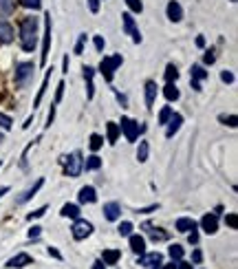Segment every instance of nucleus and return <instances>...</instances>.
Instances as JSON below:
<instances>
[{
	"label": "nucleus",
	"mask_w": 238,
	"mask_h": 269,
	"mask_svg": "<svg viewBox=\"0 0 238 269\" xmlns=\"http://www.w3.org/2000/svg\"><path fill=\"white\" fill-rule=\"evenodd\" d=\"M38 27L40 20L35 16H24L20 20V47L27 53H31L35 44H38Z\"/></svg>",
	"instance_id": "1"
},
{
	"label": "nucleus",
	"mask_w": 238,
	"mask_h": 269,
	"mask_svg": "<svg viewBox=\"0 0 238 269\" xmlns=\"http://www.w3.org/2000/svg\"><path fill=\"white\" fill-rule=\"evenodd\" d=\"M121 62H124V58H121V53H115V55H104L102 62H99V73H102V78L106 82H113L115 78V71L121 67Z\"/></svg>",
	"instance_id": "2"
},
{
	"label": "nucleus",
	"mask_w": 238,
	"mask_h": 269,
	"mask_svg": "<svg viewBox=\"0 0 238 269\" xmlns=\"http://www.w3.org/2000/svg\"><path fill=\"white\" fill-rule=\"evenodd\" d=\"M117 126H119V133L124 135L126 141H130V144L139 139V133H144L146 130V126H139L135 119H130V117H121V121Z\"/></svg>",
	"instance_id": "3"
},
{
	"label": "nucleus",
	"mask_w": 238,
	"mask_h": 269,
	"mask_svg": "<svg viewBox=\"0 0 238 269\" xmlns=\"http://www.w3.org/2000/svg\"><path fill=\"white\" fill-rule=\"evenodd\" d=\"M84 170V157L79 150L71 152V155L67 157V166H64V175L71 177V179H75V177H79Z\"/></svg>",
	"instance_id": "4"
},
{
	"label": "nucleus",
	"mask_w": 238,
	"mask_h": 269,
	"mask_svg": "<svg viewBox=\"0 0 238 269\" xmlns=\"http://www.w3.org/2000/svg\"><path fill=\"white\" fill-rule=\"evenodd\" d=\"M49 53H51V13H44V33H42V53H40V64H47Z\"/></svg>",
	"instance_id": "5"
},
{
	"label": "nucleus",
	"mask_w": 238,
	"mask_h": 269,
	"mask_svg": "<svg viewBox=\"0 0 238 269\" xmlns=\"http://www.w3.org/2000/svg\"><path fill=\"white\" fill-rule=\"evenodd\" d=\"M35 73V64L33 62H20L16 64V86H27L29 80Z\"/></svg>",
	"instance_id": "6"
},
{
	"label": "nucleus",
	"mask_w": 238,
	"mask_h": 269,
	"mask_svg": "<svg viewBox=\"0 0 238 269\" xmlns=\"http://www.w3.org/2000/svg\"><path fill=\"white\" fill-rule=\"evenodd\" d=\"M71 234H73L75 241H84L93 234V223L86 221V219H75L73 227H71Z\"/></svg>",
	"instance_id": "7"
},
{
	"label": "nucleus",
	"mask_w": 238,
	"mask_h": 269,
	"mask_svg": "<svg viewBox=\"0 0 238 269\" xmlns=\"http://www.w3.org/2000/svg\"><path fill=\"white\" fill-rule=\"evenodd\" d=\"M121 24H124L126 35H130L135 44H141V33H139V29H137V22H135L133 13H130V11L121 13Z\"/></svg>",
	"instance_id": "8"
},
{
	"label": "nucleus",
	"mask_w": 238,
	"mask_h": 269,
	"mask_svg": "<svg viewBox=\"0 0 238 269\" xmlns=\"http://www.w3.org/2000/svg\"><path fill=\"white\" fill-rule=\"evenodd\" d=\"M161 261H163V256H161L159 252H153V254H141L139 261H137V265H144L148 269H157L161 265Z\"/></svg>",
	"instance_id": "9"
},
{
	"label": "nucleus",
	"mask_w": 238,
	"mask_h": 269,
	"mask_svg": "<svg viewBox=\"0 0 238 269\" xmlns=\"http://www.w3.org/2000/svg\"><path fill=\"white\" fill-rule=\"evenodd\" d=\"M31 263H33V258L29 256L27 252H20V254H16L13 258H9L7 265H4V267H9V269H22V267L31 265Z\"/></svg>",
	"instance_id": "10"
},
{
	"label": "nucleus",
	"mask_w": 238,
	"mask_h": 269,
	"mask_svg": "<svg viewBox=\"0 0 238 269\" xmlns=\"http://www.w3.org/2000/svg\"><path fill=\"white\" fill-rule=\"evenodd\" d=\"M165 16L170 22H181L183 20V7L179 4V0H170L168 7H165Z\"/></svg>",
	"instance_id": "11"
},
{
	"label": "nucleus",
	"mask_w": 238,
	"mask_h": 269,
	"mask_svg": "<svg viewBox=\"0 0 238 269\" xmlns=\"http://www.w3.org/2000/svg\"><path fill=\"white\" fill-rule=\"evenodd\" d=\"M165 126H168V128H165V137L172 139V137L181 130V126H183V115H181V113H172V117H170V121Z\"/></svg>",
	"instance_id": "12"
},
{
	"label": "nucleus",
	"mask_w": 238,
	"mask_h": 269,
	"mask_svg": "<svg viewBox=\"0 0 238 269\" xmlns=\"http://www.w3.org/2000/svg\"><path fill=\"white\" fill-rule=\"evenodd\" d=\"M42 185H44V179H42V177H40V179L35 181V183H33L31 187H29V190H24L22 194L18 196V199H16V203H18V205H24V203H27V201H31L33 196L38 194V190H40V187H42Z\"/></svg>",
	"instance_id": "13"
},
{
	"label": "nucleus",
	"mask_w": 238,
	"mask_h": 269,
	"mask_svg": "<svg viewBox=\"0 0 238 269\" xmlns=\"http://www.w3.org/2000/svg\"><path fill=\"white\" fill-rule=\"evenodd\" d=\"M157 89H159V86H157L155 80H148V82H146V86H144V90H146V108H148V110H153V108H155Z\"/></svg>",
	"instance_id": "14"
},
{
	"label": "nucleus",
	"mask_w": 238,
	"mask_h": 269,
	"mask_svg": "<svg viewBox=\"0 0 238 269\" xmlns=\"http://www.w3.org/2000/svg\"><path fill=\"white\" fill-rule=\"evenodd\" d=\"M201 227H203L205 234H216V232H219V216L205 214L203 219H201Z\"/></svg>",
	"instance_id": "15"
},
{
	"label": "nucleus",
	"mask_w": 238,
	"mask_h": 269,
	"mask_svg": "<svg viewBox=\"0 0 238 269\" xmlns=\"http://www.w3.org/2000/svg\"><path fill=\"white\" fill-rule=\"evenodd\" d=\"M104 216H106V221H119V216H121V205H119L117 201L104 203Z\"/></svg>",
	"instance_id": "16"
},
{
	"label": "nucleus",
	"mask_w": 238,
	"mask_h": 269,
	"mask_svg": "<svg viewBox=\"0 0 238 269\" xmlns=\"http://www.w3.org/2000/svg\"><path fill=\"white\" fill-rule=\"evenodd\" d=\"M13 42V27L7 20H0V44Z\"/></svg>",
	"instance_id": "17"
},
{
	"label": "nucleus",
	"mask_w": 238,
	"mask_h": 269,
	"mask_svg": "<svg viewBox=\"0 0 238 269\" xmlns=\"http://www.w3.org/2000/svg\"><path fill=\"white\" fill-rule=\"evenodd\" d=\"M51 71H53V69H49L47 73H44L42 86H40V89H38V95H35V99H33V110L38 108L40 104H42V97H44V93H47V89H49V80H51Z\"/></svg>",
	"instance_id": "18"
},
{
	"label": "nucleus",
	"mask_w": 238,
	"mask_h": 269,
	"mask_svg": "<svg viewBox=\"0 0 238 269\" xmlns=\"http://www.w3.org/2000/svg\"><path fill=\"white\" fill-rule=\"evenodd\" d=\"M78 201L79 203H95L97 201V192H95V187L93 185H84L82 190H79V194H78Z\"/></svg>",
	"instance_id": "19"
},
{
	"label": "nucleus",
	"mask_w": 238,
	"mask_h": 269,
	"mask_svg": "<svg viewBox=\"0 0 238 269\" xmlns=\"http://www.w3.org/2000/svg\"><path fill=\"white\" fill-rule=\"evenodd\" d=\"M119 126L115 124V121H106V141H108L110 146H115L117 144V139H119Z\"/></svg>",
	"instance_id": "20"
},
{
	"label": "nucleus",
	"mask_w": 238,
	"mask_h": 269,
	"mask_svg": "<svg viewBox=\"0 0 238 269\" xmlns=\"http://www.w3.org/2000/svg\"><path fill=\"white\" fill-rule=\"evenodd\" d=\"M176 232H183V234H187V232L196 230V221L190 219V216H181V219H176Z\"/></svg>",
	"instance_id": "21"
},
{
	"label": "nucleus",
	"mask_w": 238,
	"mask_h": 269,
	"mask_svg": "<svg viewBox=\"0 0 238 269\" xmlns=\"http://www.w3.org/2000/svg\"><path fill=\"white\" fill-rule=\"evenodd\" d=\"M144 230L148 232L150 238H153L155 243H157V241H168V238H170L168 232H163V230H161V227H153V225H150V223H146V225H144Z\"/></svg>",
	"instance_id": "22"
},
{
	"label": "nucleus",
	"mask_w": 238,
	"mask_h": 269,
	"mask_svg": "<svg viewBox=\"0 0 238 269\" xmlns=\"http://www.w3.org/2000/svg\"><path fill=\"white\" fill-rule=\"evenodd\" d=\"M130 250H133L135 254H146V238L144 236H139V234H130Z\"/></svg>",
	"instance_id": "23"
},
{
	"label": "nucleus",
	"mask_w": 238,
	"mask_h": 269,
	"mask_svg": "<svg viewBox=\"0 0 238 269\" xmlns=\"http://www.w3.org/2000/svg\"><path fill=\"white\" fill-rule=\"evenodd\" d=\"M119 258H121L119 250H104V254H102V261H104L106 267H108V265H117Z\"/></svg>",
	"instance_id": "24"
},
{
	"label": "nucleus",
	"mask_w": 238,
	"mask_h": 269,
	"mask_svg": "<svg viewBox=\"0 0 238 269\" xmlns=\"http://www.w3.org/2000/svg\"><path fill=\"white\" fill-rule=\"evenodd\" d=\"M163 97L168 99V101H176V99L181 97V93H179V89H176L174 82H165V86H163Z\"/></svg>",
	"instance_id": "25"
},
{
	"label": "nucleus",
	"mask_w": 238,
	"mask_h": 269,
	"mask_svg": "<svg viewBox=\"0 0 238 269\" xmlns=\"http://www.w3.org/2000/svg\"><path fill=\"white\" fill-rule=\"evenodd\" d=\"M60 214H62L64 219H79V205H75V203H67V205H62Z\"/></svg>",
	"instance_id": "26"
},
{
	"label": "nucleus",
	"mask_w": 238,
	"mask_h": 269,
	"mask_svg": "<svg viewBox=\"0 0 238 269\" xmlns=\"http://www.w3.org/2000/svg\"><path fill=\"white\" fill-rule=\"evenodd\" d=\"M148 155H150V144L146 139H141L139 148H137V161H139V164H146V161H148Z\"/></svg>",
	"instance_id": "27"
},
{
	"label": "nucleus",
	"mask_w": 238,
	"mask_h": 269,
	"mask_svg": "<svg viewBox=\"0 0 238 269\" xmlns=\"http://www.w3.org/2000/svg\"><path fill=\"white\" fill-rule=\"evenodd\" d=\"M207 75H210V73H207L201 64H194V67L190 69V78L194 80V82H203V80H207Z\"/></svg>",
	"instance_id": "28"
},
{
	"label": "nucleus",
	"mask_w": 238,
	"mask_h": 269,
	"mask_svg": "<svg viewBox=\"0 0 238 269\" xmlns=\"http://www.w3.org/2000/svg\"><path fill=\"white\" fill-rule=\"evenodd\" d=\"M84 168L86 170H99L102 168V159H99V155H90L88 159H84Z\"/></svg>",
	"instance_id": "29"
},
{
	"label": "nucleus",
	"mask_w": 238,
	"mask_h": 269,
	"mask_svg": "<svg viewBox=\"0 0 238 269\" xmlns=\"http://www.w3.org/2000/svg\"><path fill=\"white\" fill-rule=\"evenodd\" d=\"M168 254H170V258H172V263H179L181 258L185 256V250H183V247H181V245H176V243H174V245H170Z\"/></svg>",
	"instance_id": "30"
},
{
	"label": "nucleus",
	"mask_w": 238,
	"mask_h": 269,
	"mask_svg": "<svg viewBox=\"0 0 238 269\" xmlns=\"http://www.w3.org/2000/svg\"><path fill=\"white\" fill-rule=\"evenodd\" d=\"M172 113H174V110H172V106H163V108L159 110V126L168 124L170 117H172Z\"/></svg>",
	"instance_id": "31"
},
{
	"label": "nucleus",
	"mask_w": 238,
	"mask_h": 269,
	"mask_svg": "<svg viewBox=\"0 0 238 269\" xmlns=\"http://www.w3.org/2000/svg\"><path fill=\"white\" fill-rule=\"evenodd\" d=\"M88 146H90V150H93V152H97V150L104 146V137H102V135H97V133H93V135H90Z\"/></svg>",
	"instance_id": "32"
},
{
	"label": "nucleus",
	"mask_w": 238,
	"mask_h": 269,
	"mask_svg": "<svg viewBox=\"0 0 238 269\" xmlns=\"http://www.w3.org/2000/svg\"><path fill=\"white\" fill-rule=\"evenodd\" d=\"M179 80V69L174 64H168L165 67V82H176Z\"/></svg>",
	"instance_id": "33"
},
{
	"label": "nucleus",
	"mask_w": 238,
	"mask_h": 269,
	"mask_svg": "<svg viewBox=\"0 0 238 269\" xmlns=\"http://www.w3.org/2000/svg\"><path fill=\"white\" fill-rule=\"evenodd\" d=\"M133 230H135V225H133L130 221H121L119 227H117L119 236H130V234H133Z\"/></svg>",
	"instance_id": "34"
},
{
	"label": "nucleus",
	"mask_w": 238,
	"mask_h": 269,
	"mask_svg": "<svg viewBox=\"0 0 238 269\" xmlns=\"http://www.w3.org/2000/svg\"><path fill=\"white\" fill-rule=\"evenodd\" d=\"M0 13H2V16H11L13 13V0H0Z\"/></svg>",
	"instance_id": "35"
},
{
	"label": "nucleus",
	"mask_w": 238,
	"mask_h": 269,
	"mask_svg": "<svg viewBox=\"0 0 238 269\" xmlns=\"http://www.w3.org/2000/svg\"><path fill=\"white\" fill-rule=\"evenodd\" d=\"M20 4H22L24 9H33V11H38V9H42V0H18Z\"/></svg>",
	"instance_id": "36"
},
{
	"label": "nucleus",
	"mask_w": 238,
	"mask_h": 269,
	"mask_svg": "<svg viewBox=\"0 0 238 269\" xmlns=\"http://www.w3.org/2000/svg\"><path fill=\"white\" fill-rule=\"evenodd\" d=\"M126 4H128L130 13H141L144 11V2H141V0H126Z\"/></svg>",
	"instance_id": "37"
},
{
	"label": "nucleus",
	"mask_w": 238,
	"mask_h": 269,
	"mask_svg": "<svg viewBox=\"0 0 238 269\" xmlns=\"http://www.w3.org/2000/svg\"><path fill=\"white\" fill-rule=\"evenodd\" d=\"M219 119L225 126H230V128H236V126H238V117H236V115H221Z\"/></svg>",
	"instance_id": "38"
},
{
	"label": "nucleus",
	"mask_w": 238,
	"mask_h": 269,
	"mask_svg": "<svg viewBox=\"0 0 238 269\" xmlns=\"http://www.w3.org/2000/svg\"><path fill=\"white\" fill-rule=\"evenodd\" d=\"M47 210H49V207H47V205H42V207H38V210H35V212H29V214H27V221L40 219V216H44V214H47Z\"/></svg>",
	"instance_id": "39"
},
{
	"label": "nucleus",
	"mask_w": 238,
	"mask_h": 269,
	"mask_svg": "<svg viewBox=\"0 0 238 269\" xmlns=\"http://www.w3.org/2000/svg\"><path fill=\"white\" fill-rule=\"evenodd\" d=\"M84 47H86V33H79L78 42H75V53L82 55V53H84Z\"/></svg>",
	"instance_id": "40"
},
{
	"label": "nucleus",
	"mask_w": 238,
	"mask_h": 269,
	"mask_svg": "<svg viewBox=\"0 0 238 269\" xmlns=\"http://www.w3.org/2000/svg\"><path fill=\"white\" fill-rule=\"evenodd\" d=\"M11 117H9V115H4V113H0V128L2 130H11Z\"/></svg>",
	"instance_id": "41"
},
{
	"label": "nucleus",
	"mask_w": 238,
	"mask_h": 269,
	"mask_svg": "<svg viewBox=\"0 0 238 269\" xmlns=\"http://www.w3.org/2000/svg\"><path fill=\"white\" fill-rule=\"evenodd\" d=\"M225 223H227V227H230V230H238V216L234 214V212L225 216Z\"/></svg>",
	"instance_id": "42"
},
{
	"label": "nucleus",
	"mask_w": 238,
	"mask_h": 269,
	"mask_svg": "<svg viewBox=\"0 0 238 269\" xmlns=\"http://www.w3.org/2000/svg\"><path fill=\"white\" fill-rule=\"evenodd\" d=\"M64 89H67V84H64V82H60V84H58V89H55V101H53V104H60V101H62Z\"/></svg>",
	"instance_id": "43"
},
{
	"label": "nucleus",
	"mask_w": 238,
	"mask_h": 269,
	"mask_svg": "<svg viewBox=\"0 0 238 269\" xmlns=\"http://www.w3.org/2000/svg\"><path fill=\"white\" fill-rule=\"evenodd\" d=\"M93 44H95V49H97L99 53H102L104 47H106V40L102 38V35H95V38H93Z\"/></svg>",
	"instance_id": "44"
},
{
	"label": "nucleus",
	"mask_w": 238,
	"mask_h": 269,
	"mask_svg": "<svg viewBox=\"0 0 238 269\" xmlns=\"http://www.w3.org/2000/svg\"><path fill=\"white\" fill-rule=\"evenodd\" d=\"M221 80H223L225 84H232L236 78H234V73H232V71H221Z\"/></svg>",
	"instance_id": "45"
},
{
	"label": "nucleus",
	"mask_w": 238,
	"mask_h": 269,
	"mask_svg": "<svg viewBox=\"0 0 238 269\" xmlns=\"http://www.w3.org/2000/svg\"><path fill=\"white\" fill-rule=\"evenodd\" d=\"M187 243H190V245H196V243H199V232L196 230L187 232Z\"/></svg>",
	"instance_id": "46"
},
{
	"label": "nucleus",
	"mask_w": 238,
	"mask_h": 269,
	"mask_svg": "<svg viewBox=\"0 0 238 269\" xmlns=\"http://www.w3.org/2000/svg\"><path fill=\"white\" fill-rule=\"evenodd\" d=\"M53 119H55V104L51 106V110H49V115H47V124H44V128H51Z\"/></svg>",
	"instance_id": "47"
},
{
	"label": "nucleus",
	"mask_w": 238,
	"mask_h": 269,
	"mask_svg": "<svg viewBox=\"0 0 238 269\" xmlns=\"http://www.w3.org/2000/svg\"><path fill=\"white\" fill-rule=\"evenodd\" d=\"M47 252H49V256H51V258H55V261H62V254H60L58 252V247H47Z\"/></svg>",
	"instance_id": "48"
},
{
	"label": "nucleus",
	"mask_w": 238,
	"mask_h": 269,
	"mask_svg": "<svg viewBox=\"0 0 238 269\" xmlns=\"http://www.w3.org/2000/svg\"><path fill=\"white\" fill-rule=\"evenodd\" d=\"M214 62H216L214 51H207V53L203 55V64H214Z\"/></svg>",
	"instance_id": "49"
},
{
	"label": "nucleus",
	"mask_w": 238,
	"mask_h": 269,
	"mask_svg": "<svg viewBox=\"0 0 238 269\" xmlns=\"http://www.w3.org/2000/svg\"><path fill=\"white\" fill-rule=\"evenodd\" d=\"M157 207H159V203H155V205H148V207H141V210H137V214H150V212H155Z\"/></svg>",
	"instance_id": "50"
},
{
	"label": "nucleus",
	"mask_w": 238,
	"mask_h": 269,
	"mask_svg": "<svg viewBox=\"0 0 238 269\" xmlns=\"http://www.w3.org/2000/svg\"><path fill=\"white\" fill-rule=\"evenodd\" d=\"M40 234H42V227L40 225H33L31 230H29V238H38Z\"/></svg>",
	"instance_id": "51"
},
{
	"label": "nucleus",
	"mask_w": 238,
	"mask_h": 269,
	"mask_svg": "<svg viewBox=\"0 0 238 269\" xmlns=\"http://www.w3.org/2000/svg\"><path fill=\"white\" fill-rule=\"evenodd\" d=\"M88 9H90V13H97L99 11V0H88Z\"/></svg>",
	"instance_id": "52"
},
{
	"label": "nucleus",
	"mask_w": 238,
	"mask_h": 269,
	"mask_svg": "<svg viewBox=\"0 0 238 269\" xmlns=\"http://www.w3.org/2000/svg\"><path fill=\"white\" fill-rule=\"evenodd\" d=\"M176 269H194V267H192V265H190V263H185V261H183V258H181V261H179V263H176Z\"/></svg>",
	"instance_id": "53"
},
{
	"label": "nucleus",
	"mask_w": 238,
	"mask_h": 269,
	"mask_svg": "<svg viewBox=\"0 0 238 269\" xmlns=\"http://www.w3.org/2000/svg\"><path fill=\"white\" fill-rule=\"evenodd\" d=\"M192 261H194V263L203 261V254H201V250H194V254H192Z\"/></svg>",
	"instance_id": "54"
},
{
	"label": "nucleus",
	"mask_w": 238,
	"mask_h": 269,
	"mask_svg": "<svg viewBox=\"0 0 238 269\" xmlns=\"http://www.w3.org/2000/svg\"><path fill=\"white\" fill-rule=\"evenodd\" d=\"M62 73H69V55L62 58Z\"/></svg>",
	"instance_id": "55"
},
{
	"label": "nucleus",
	"mask_w": 238,
	"mask_h": 269,
	"mask_svg": "<svg viewBox=\"0 0 238 269\" xmlns=\"http://www.w3.org/2000/svg\"><path fill=\"white\" fill-rule=\"evenodd\" d=\"M115 95H117V99H119V104H121V106L128 104V97H126V95H121V93H115Z\"/></svg>",
	"instance_id": "56"
},
{
	"label": "nucleus",
	"mask_w": 238,
	"mask_h": 269,
	"mask_svg": "<svg viewBox=\"0 0 238 269\" xmlns=\"http://www.w3.org/2000/svg\"><path fill=\"white\" fill-rule=\"evenodd\" d=\"M196 47H199V49H205V38H203V35H199V38H196Z\"/></svg>",
	"instance_id": "57"
},
{
	"label": "nucleus",
	"mask_w": 238,
	"mask_h": 269,
	"mask_svg": "<svg viewBox=\"0 0 238 269\" xmlns=\"http://www.w3.org/2000/svg\"><path fill=\"white\" fill-rule=\"evenodd\" d=\"M93 269H106V265H104V261H102V258L93 263Z\"/></svg>",
	"instance_id": "58"
},
{
	"label": "nucleus",
	"mask_w": 238,
	"mask_h": 269,
	"mask_svg": "<svg viewBox=\"0 0 238 269\" xmlns=\"http://www.w3.org/2000/svg\"><path fill=\"white\" fill-rule=\"evenodd\" d=\"M190 82H192V89L194 90H201V82H194V80H190Z\"/></svg>",
	"instance_id": "59"
},
{
	"label": "nucleus",
	"mask_w": 238,
	"mask_h": 269,
	"mask_svg": "<svg viewBox=\"0 0 238 269\" xmlns=\"http://www.w3.org/2000/svg\"><path fill=\"white\" fill-rule=\"evenodd\" d=\"M7 192H9V187H7V185H4V187H0V199H2V196L7 194Z\"/></svg>",
	"instance_id": "60"
},
{
	"label": "nucleus",
	"mask_w": 238,
	"mask_h": 269,
	"mask_svg": "<svg viewBox=\"0 0 238 269\" xmlns=\"http://www.w3.org/2000/svg\"><path fill=\"white\" fill-rule=\"evenodd\" d=\"M161 269H176V263H170V265H163Z\"/></svg>",
	"instance_id": "61"
},
{
	"label": "nucleus",
	"mask_w": 238,
	"mask_h": 269,
	"mask_svg": "<svg viewBox=\"0 0 238 269\" xmlns=\"http://www.w3.org/2000/svg\"><path fill=\"white\" fill-rule=\"evenodd\" d=\"M2 141H4V133H0V144H2Z\"/></svg>",
	"instance_id": "62"
},
{
	"label": "nucleus",
	"mask_w": 238,
	"mask_h": 269,
	"mask_svg": "<svg viewBox=\"0 0 238 269\" xmlns=\"http://www.w3.org/2000/svg\"><path fill=\"white\" fill-rule=\"evenodd\" d=\"M0 168H2V161H0Z\"/></svg>",
	"instance_id": "63"
},
{
	"label": "nucleus",
	"mask_w": 238,
	"mask_h": 269,
	"mask_svg": "<svg viewBox=\"0 0 238 269\" xmlns=\"http://www.w3.org/2000/svg\"><path fill=\"white\" fill-rule=\"evenodd\" d=\"M232 2H236V0H232Z\"/></svg>",
	"instance_id": "64"
}]
</instances>
